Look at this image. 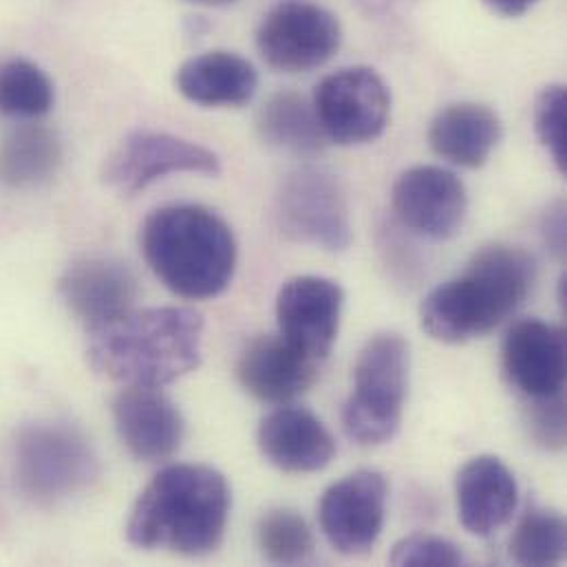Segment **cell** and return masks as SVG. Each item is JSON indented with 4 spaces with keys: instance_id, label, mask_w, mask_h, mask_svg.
Listing matches in <instances>:
<instances>
[{
    "instance_id": "1",
    "label": "cell",
    "mask_w": 567,
    "mask_h": 567,
    "mask_svg": "<svg viewBox=\"0 0 567 567\" xmlns=\"http://www.w3.org/2000/svg\"><path fill=\"white\" fill-rule=\"evenodd\" d=\"M230 506V486L217 468L166 466L140 493L126 522V537L140 550L204 557L221 546Z\"/></svg>"
},
{
    "instance_id": "33",
    "label": "cell",
    "mask_w": 567,
    "mask_h": 567,
    "mask_svg": "<svg viewBox=\"0 0 567 567\" xmlns=\"http://www.w3.org/2000/svg\"><path fill=\"white\" fill-rule=\"evenodd\" d=\"M188 2H195V4H202V7H228L237 0H188Z\"/></svg>"
},
{
    "instance_id": "12",
    "label": "cell",
    "mask_w": 567,
    "mask_h": 567,
    "mask_svg": "<svg viewBox=\"0 0 567 567\" xmlns=\"http://www.w3.org/2000/svg\"><path fill=\"white\" fill-rule=\"evenodd\" d=\"M398 221L417 237L446 241L462 233L468 215L464 182L440 166H413L404 171L391 190Z\"/></svg>"
},
{
    "instance_id": "18",
    "label": "cell",
    "mask_w": 567,
    "mask_h": 567,
    "mask_svg": "<svg viewBox=\"0 0 567 567\" xmlns=\"http://www.w3.org/2000/svg\"><path fill=\"white\" fill-rule=\"evenodd\" d=\"M318 364V360L305 355L281 333H275L248 344L239 358L237 378L255 400L285 404L313 386Z\"/></svg>"
},
{
    "instance_id": "28",
    "label": "cell",
    "mask_w": 567,
    "mask_h": 567,
    "mask_svg": "<svg viewBox=\"0 0 567 567\" xmlns=\"http://www.w3.org/2000/svg\"><path fill=\"white\" fill-rule=\"evenodd\" d=\"M391 566L455 567L464 566L466 557L457 544L435 535H411L393 546Z\"/></svg>"
},
{
    "instance_id": "16",
    "label": "cell",
    "mask_w": 567,
    "mask_h": 567,
    "mask_svg": "<svg viewBox=\"0 0 567 567\" xmlns=\"http://www.w3.org/2000/svg\"><path fill=\"white\" fill-rule=\"evenodd\" d=\"M58 291L66 309L86 329H93L135 307L137 279L126 264L109 257H86L64 270Z\"/></svg>"
},
{
    "instance_id": "10",
    "label": "cell",
    "mask_w": 567,
    "mask_h": 567,
    "mask_svg": "<svg viewBox=\"0 0 567 567\" xmlns=\"http://www.w3.org/2000/svg\"><path fill=\"white\" fill-rule=\"evenodd\" d=\"M340 44V20L329 9L302 0L277 4L257 29L261 58L284 73H307L322 66Z\"/></svg>"
},
{
    "instance_id": "20",
    "label": "cell",
    "mask_w": 567,
    "mask_h": 567,
    "mask_svg": "<svg viewBox=\"0 0 567 567\" xmlns=\"http://www.w3.org/2000/svg\"><path fill=\"white\" fill-rule=\"evenodd\" d=\"M502 137L504 124L499 115L482 102L449 104L429 126L433 153L462 168H482Z\"/></svg>"
},
{
    "instance_id": "29",
    "label": "cell",
    "mask_w": 567,
    "mask_h": 567,
    "mask_svg": "<svg viewBox=\"0 0 567 567\" xmlns=\"http://www.w3.org/2000/svg\"><path fill=\"white\" fill-rule=\"evenodd\" d=\"M526 424L533 440L546 451H564L566 446V395L524 402Z\"/></svg>"
},
{
    "instance_id": "21",
    "label": "cell",
    "mask_w": 567,
    "mask_h": 567,
    "mask_svg": "<svg viewBox=\"0 0 567 567\" xmlns=\"http://www.w3.org/2000/svg\"><path fill=\"white\" fill-rule=\"evenodd\" d=\"M175 86L193 104L230 109L255 97L259 75L252 62L235 51H208L177 69Z\"/></svg>"
},
{
    "instance_id": "27",
    "label": "cell",
    "mask_w": 567,
    "mask_h": 567,
    "mask_svg": "<svg viewBox=\"0 0 567 567\" xmlns=\"http://www.w3.org/2000/svg\"><path fill=\"white\" fill-rule=\"evenodd\" d=\"M535 133L561 175L567 173V91L550 84L535 97Z\"/></svg>"
},
{
    "instance_id": "9",
    "label": "cell",
    "mask_w": 567,
    "mask_h": 567,
    "mask_svg": "<svg viewBox=\"0 0 567 567\" xmlns=\"http://www.w3.org/2000/svg\"><path fill=\"white\" fill-rule=\"evenodd\" d=\"M219 175L215 151L164 131H133L106 157L102 179L120 195H135L168 175Z\"/></svg>"
},
{
    "instance_id": "8",
    "label": "cell",
    "mask_w": 567,
    "mask_h": 567,
    "mask_svg": "<svg viewBox=\"0 0 567 567\" xmlns=\"http://www.w3.org/2000/svg\"><path fill=\"white\" fill-rule=\"evenodd\" d=\"M327 142L340 146L378 140L391 117V91L369 66H347L322 78L311 97Z\"/></svg>"
},
{
    "instance_id": "26",
    "label": "cell",
    "mask_w": 567,
    "mask_h": 567,
    "mask_svg": "<svg viewBox=\"0 0 567 567\" xmlns=\"http://www.w3.org/2000/svg\"><path fill=\"white\" fill-rule=\"evenodd\" d=\"M261 555L277 566H300L313 555V535L307 522L287 508L268 511L257 526Z\"/></svg>"
},
{
    "instance_id": "15",
    "label": "cell",
    "mask_w": 567,
    "mask_h": 567,
    "mask_svg": "<svg viewBox=\"0 0 567 567\" xmlns=\"http://www.w3.org/2000/svg\"><path fill=\"white\" fill-rule=\"evenodd\" d=\"M113 422L122 444L140 462L173 457L186 437L179 406L151 386H124L113 400Z\"/></svg>"
},
{
    "instance_id": "31",
    "label": "cell",
    "mask_w": 567,
    "mask_h": 567,
    "mask_svg": "<svg viewBox=\"0 0 567 567\" xmlns=\"http://www.w3.org/2000/svg\"><path fill=\"white\" fill-rule=\"evenodd\" d=\"M493 11L506 18H519L528 13L539 0H484Z\"/></svg>"
},
{
    "instance_id": "22",
    "label": "cell",
    "mask_w": 567,
    "mask_h": 567,
    "mask_svg": "<svg viewBox=\"0 0 567 567\" xmlns=\"http://www.w3.org/2000/svg\"><path fill=\"white\" fill-rule=\"evenodd\" d=\"M64 151L55 131L42 124H20L0 137V184L7 188H33L49 182Z\"/></svg>"
},
{
    "instance_id": "14",
    "label": "cell",
    "mask_w": 567,
    "mask_h": 567,
    "mask_svg": "<svg viewBox=\"0 0 567 567\" xmlns=\"http://www.w3.org/2000/svg\"><path fill=\"white\" fill-rule=\"evenodd\" d=\"M342 287L324 277H293L277 296L279 333L305 355L322 362L340 329Z\"/></svg>"
},
{
    "instance_id": "32",
    "label": "cell",
    "mask_w": 567,
    "mask_h": 567,
    "mask_svg": "<svg viewBox=\"0 0 567 567\" xmlns=\"http://www.w3.org/2000/svg\"><path fill=\"white\" fill-rule=\"evenodd\" d=\"M406 0H358L360 7H364L369 13H386L400 4H404Z\"/></svg>"
},
{
    "instance_id": "30",
    "label": "cell",
    "mask_w": 567,
    "mask_h": 567,
    "mask_svg": "<svg viewBox=\"0 0 567 567\" xmlns=\"http://www.w3.org/2000/svg\"><path fill=\"white\" fill-rule=\"evenodd\" d=\"M566 204L564 202H555L553 206H548V210L544 213L542 219V235L546 246L561 259L566 257Z\"/></svg>"
},
{
    "instance_id": "25",
    "label": "cell",
    "mask_w": 567,
    "mask_h": 567,
    "mask_svg": "<svg viewBox=\"0 0 567 567\" xmlns=\"http://www.w3.org/2000/svg\"><path fill=\"white\" fill-rule=\"evenodd\" d=\"M566 548V519L544 508H530L511 539V557L519 566H559Z\"/></svg>"
},
{
    "instance_id": "19",
    "label": "cell",
    "mask_w": 567,
    "mask_h": 567,
    "mask_svg": "<svg viewBox=\"0 0 567 567\" xmlns=\"http://www.w3.org/2000/svg\"><path fill=\"white\" fill-rule=\"evenodd\" d=\"M261 455L284 473H318L336 457V440L307 409L281 406L268 413L257 431Z\"/></svg>"
},
{
    "instance_id": "5",
    "label": "cell",
    "mask_w": 567,
    "mask_h": 567,
    "mask_svg": "<svg viewBox=\"0 0 567 567\" xmlns=\"http://www.w3.org/2000/svg\"><path fill=\"white\" fill-rule=\"evenodd\" d=\"M13 475L38 506H55L86 493L100 477L89 437L69 422H31L13 440Z\"/></svg>"
},
{
    "instance_id": "23",
    "label": "cell",
    "mask_w": 567,
    "mask_h": 567,
    "mask_svg": "<svg viewBox=\"0 0 567 567\" xmlns=\"http://www.w3.org/2000/svg\"><path fill=\"white\" fill-rule=\"evenodd\" d=\"M257 131L266 144L296 155L320 153L327 144L311 100L296 91H279L261 106Z\"/></svg>"
},
{
    "instance_id": "17",
    "label": "cell",
    "mask_w": 567,
    "mask_h": 567,
    "mask_svg": "<svg viewBox=\"0 0 567 567\" xmlns=\"http://www.w3.org/2000/svg\"><path fill=\"white\" fill-rule=\"evenodd\" d=\"M455 504L466 533L491 537L513 519L519 504V486L499 457L477 455L457 473Z\"/></svg>"
},
{
    "instance_id": "6",
    "label": "cell",
    "mask_w": 567,
    "mask_h": 567,
    "mask_svg": "<svg viewBox=\"0 0 567 567\" xmlns=\"http://www.w3.org/2000/svg\"><path fill=\"white\" fill-rule=\"evenodd\" d=\"M409 389V344L395 331L375 333L353 364L351 395L342 424L360 446H380L395 437Z\"/></svg>"
},
{
    "instance_id": "13",
    "label": "cell",
    "mask_w": 567,
    "mask_h": 567,
    "mask_svg": "<svg viewBox=\"0 0 567 567\" xmlns=\"http://www.w3.org/2000/svg\"><path fill=\"white\" fill-rule=\"evenodd\" d=\"M504 373L524 402L566 395V331L539 318L511 327L502 347Z\"/></svg>"
},
{
    "instance_id": "7",
    "label": "cell",
    "mask_w": 567,
    "mask_h": 567,
    "mask_svg": "<svg viewBox=\"0 0 567 567\" xmlns=\"http://www.w3.org/2000/svg\"><path fill=\"white\" fill-rule=\"evenodd\" d=\"M277 217L285 237L327 252L347 250L353 237L347 190L333 173L318 166H302L285 177Z\"/></svg>"
},
{
    "instance_id": "2",
    "label": "cell",
    "mask_w": 567,
    "mask_h": 567,
    "mask_svg": "<svg viewBox=\"0 0 567 567\" xmlns=\"http://www.w3.org/2000/svg\"><path fill=\"white\" fill-rule=\"evenodd\" d=\"M204 320L188 307L131 309L89 329L86 358L122 386L159 389L202 362Z\"/></svg>"
},
{
    "instance_id": "4",
    "label": "cell",
    "mask_w": 567,
    "mask_h": 567,
    "mask_svg": "<svg viewBox=\"0 0 567 567\" xmlns=\"http://www.w3.org/2000/svg\"><path fill=\"white\" fill-rule=\"evenodd\" d=\"M535 279V259L524 248L486 246L455 279L424 298L420 324L433 340L446 344L486 336L524 305Z\"/></svg>"
},
{
    "instance_id": "11",
    "label": "cell",
    "mask_w": 567,
    "mask_h": 567,
    "mask_svg": "<svg viewBox=\"0 0 567 567\" xmlns=\"http://www.w3.org/2000/svg\"><path fill=\"white\" fill-rule=\"evenodd\" d=\"M389 486L378 471H358L331 484L318 506L329 546L344 557L371 553L386 517Z\"/></svg>"
},
{
    "instance_id": "24",
    "label": "cell",
    "mask_w": 567,
    "mask_h": 567,
    "mask_svg": "<svg viewBox=\"0 0 567 567\" xmlns=\"http://www.w3.org/2000/svg\"><path fill=\"white\" fill-rule=\"evenodd\" d=\"M55 89L42 66L24 58L0 62V115L35 120L53 109Z\"/></svg>"
},
{
    "instance_id": "3",
    "label": "cell",
    "mask_w": 567,
    "mask_h": 567,
    "mask_svg": "<svg viewBox=\"0 0 567 567\" xmlns=\"http://www.w3.org/2000/svg\"><path fill=\"white\" fill-rule=\"evenodd\" d=\"M140 248L159 284L188 300L224 293L239 259L230 224L199 204L153 210L140 228Z\"/></svg>"
}]
</instances>
